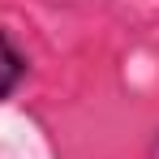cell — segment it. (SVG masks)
<instances>
[{"label":"cell","mask_w":159,"mask_h":159,"mask_svg":"<svg viewBox=\"0 0 159 159\" xmlns=\"http://www.w3.org/2000/svg\"><path fill=\"white\" fill-rule=\"evenodd\" d=\"M22 78H26V56L17 52V43L0 30V103L22 86Z\"/></svg>","instance_id":"obj_1"},{"label":"cell","mask_w":159,"mask_h":159,"mask_svg":"<svg viewBox=\"0 0 159 159\" xmlns=\"http://www.w3.org/2000/svg\"><path fill=\"white\" fill-rule=\"evenodd\" d=\"M151 159H159V133H155V142H151Z\"/></svg>","instance_id":"obj_2"}]
</instances>
